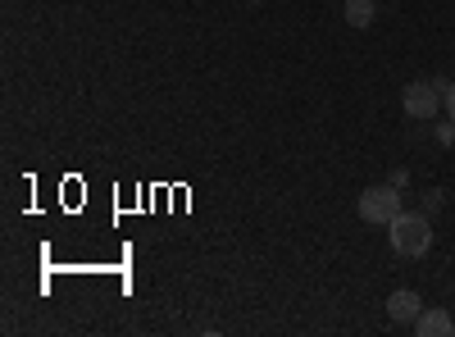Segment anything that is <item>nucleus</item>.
I'll use <instances>...</instances> for the list:
<instances>
[{
  "label": "nucleus",
  "mask_w": 455,
  "mask_h": 337,
  "mask_svg": "<svg viewBox=\"0 0 455 337\" xmlns=\"http://www.w3.org/2000/svg\"><path fill=\"white\" fill-rule=\"evenodd\" d=\"M355 210H360V219L364 223H387L401 214V192H396V182H378V187H364L360 192V201H355Z\"/></svg>",
  "instance_id": "2"
},
{
  "label": "nucleus",
  "mask_w": 455,
  "mask_h": 337,
  "mask_svg": "<svg viewBox=\"0 0 455 337\" xmlns=\"http://www.w3.org/2000/svg\"><path fill=\"white\" fill-rule=\"evenodd\" d=\"M341 14H347L351 28H369L378 10H373V0H347V10H341Z\"/></svg>",
  "instance_id": "6"
},
{
  "label": "nucleus",
  "mask_w": 455,
  "mask_h": 337,
  "mask_svg": "<svg viewBox=\"0 0 455 337\" xmlns=\"http://www.w3.org/2000/svg\"><path fill=\"white\" fill-rule=\"evenodd\" d=\"M251 5H259V0H251Z\"/></svg>",
  "instance_id": "8"
},
{
  "label": "nucleus",
  "mask_w": 455,
  "mask_h": 337,
  "mask_svg": "<svg viewBox=\"0 0 455 337\" xmlns=\"http://www.w3.org/2000/svg\"><path fill=\"white\" fill-rule=\"evenodd\" d=\"M387 315H392V324H414V319L424 315V296L410 292V287H396L387 296Z\"/></svg>",
  "instance_id": "4"
},
{
  "label": "nucleus",
  "mask_w": 455,
  "mask_h": 337,
  "mask_svg": "<svg viewBox=\"0 0 455 337\" xmlns=\"http://www.w3.org/2000/svg\"><path fill=\"white\" fill-rule=\"evenodd\" d=\"M446 115H451V124H455V83H446Z\"/></svg>",
  "instance_id": "7"
},
{
  "label": "nucleus",
  "mask_w": 455,
  "mask_h": 337,
  "mask_svg": "<svg viewBox=\"0 0 455 337\" xmlns=\"http://www.w3.org/2000/svg\"><path fill=\"white\" fill-rule=\"evenodd\" d=\"M414 333H419V337H451L455 333V319L442 306H424V315L414 319Z\"/></svg>",
  "instance_id": "5"
},
{
  "label": "nucleus",
  "mask_w": 455,
  "mask_h": 337,
  "mask_svg": "<svg viewBox=\"0 0 455 337\" xmlns=\"http://www.w3.org/2000/svg\"><path fill=\"white\" fill-rule=\"evenodd\" d=\"M442 100H446V83H428V78H419V83H410L405 87V115L410 119H419V124H433L437 119V109H442Z\"/></svg>",
  "instance_id": "3"
},
{
  "label": "nucleus",
  "mask_w": 455,
  "mask_h": 337,
  "mask_svg": "<svg viewBox=\"0 0 455 337\" xmlns=\"http://www.w3.org/2000/svg\"><path fill=\"white\" fill-rule=\"evenodd\" d=\"M387 229H392V251H396V255H405V260L428 255V246H433V223H428V214L401 210Z\"/></svg>",
  "instance_id": "1"
}]
</instances>
